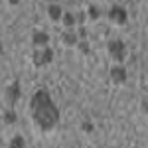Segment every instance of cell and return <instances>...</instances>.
Wrapping results in <instances>:
<instances>
[{
    "label": "cell",
    "mask_w": 148,
    "mask_h": 148,
    "mask_svg": "<svg viewBox=\"0 0 148 148\" xmlns=\"http://www.w3.org/2000/svg\"><path fill=\"white\" fill-rule=\"evenodd\" d=\"M30 111H32V119L38 128L42 130H51L59 121V111L53 105L49 93L40 89L34 93L32 101H30Z\"/></svg>",
    "instance_id": "1"
},
{
    "label": "cell",
    "mask_w": 148,
    "mask_h": 148,
    "mask_svg": "<svg viewBox=\"0 0 148 148\" xmlns=\"http://www.w3.org/2000/svg\"><path fill=\"white\" fill-rule=\"evenodd\" d=\"M109 56L113 59L114 63H123L126 57V46L125 42H121V40H113V42H109Z\"/></svg>",
    "instance_id": "2"
},
{
    "label": "cell",
    "mask_w": 148,
    "mask_h": 148,
    "mask_svg": "<svg viewBox=\"0 0 148 148\" xmlns=\"http://www.w3.org/2000/svg\"><path fill=\"white\" fill-rule=\"evenodd\" d=\"M51 59H53V49L51 47H36L34 56H32V61H34L36 67H42V65H47V63H51Z\"/></svg>",
    "instance_id": "3"
},
{
    "label": "cell",
    "mask_w": 148,
    "mask_h": 148,
    "mask_svg": "<svg viewBox=\"0 0 148 148\" xmlns=\"http://www.w3.org/2000/svg\"><path fill=\"white\" fill-rule=\"evenodd\" d=\"M109 20L114 24V26H125L126 20H128V14L123 6H113L109 10Z\"/></svg>",
    "instance_id": "4"
},
{
    "label": "cell",
    "mask_w": 148,
    "mask_h": 148,
    "mask_svg": "<svg viewBox=\"0 0 148 148\" xmlns=\"http://www.w3.org/2000/svg\"><path fill=\"white\" fill-rule=\"evenodd\" d=\"M109 77L113 79V83L121 85V83H125V81H126V69L123 67L121 63H116V65H113V67H111V73H109Z\"/></svg>",
    "instance_id": "5"
},
{
    "label": "cell",
    "mask_w": 148,
    "mask_h": 148,
    "mask_svg": "<svg viewBox=\"0 0 148 148\" xmlns=\"http://www.w3.org/2000/svg\"><path fill=\"white\" fill-rule=\"evenodd\" d=\"M18 99H20V83L14 81L10 87L6 89V103H8L10 107H14V105L18 103Z\"/></svg>",
    "instance_id": "6"
},
{
    "label": "cell",
    "mask_w": 148,
    "mask_h": 148,
    "mask_svg": "<svg viewBox=\"0 0 148 148\" xmlns=\"http://www.w3.org/2000/svg\"><path fill=\"white\" fill-rule=\"evenodd\" d=\"M61 42H63L65 46L73 47V46H77V42H79V36H77V32H75L73 28H65V32L61 34Z\"/></svg>",
    "instance_id": "7"
},
{
    "label": "cell",
    "mask_w": 148,
    "mask_h": 148,
    "mask_svg": "<svg viewBox=\"0 0 148 148\" xmlns=\"http://www.w3.org/2000/svg\"><path fill=\"white\" fill-rule=\"evenodd\" d=\"M32 44H34V47H46L47 44H49V36L46 34V32H34V36H32Z\"/></svg>",
    "instance_id": "8"
},
{
    "label": "cell",
    "mask_w": 148,
    "mask_h": 148,
    "mask_svg": "<svg viewBox=\"0 0 148 148\" xmlns=\"http://www.w3.org/2000/svg\"><path fill=\"white\" fill-rule=\"evenodd\" d=\"M61 8L57 6V4H49L47 6V16H49V20H53V22H57V20H61Z\"/></svg>",
    "instance_id": "9"
},
{
    "label": "cell",
    "mask_w": 148,
    "mask_h": 148,
    "mask_svg": "<svg viewBox=\"0 0 148 148\" xmlns=\"http://www.w3.org/2000/svg\"><path fill=\"white\" fill-rule=\"evenodd\" d=\"M61 22H63L65 28H73L75 22H77V18H75L73 14H61Z\"/></svg>",
    "instance_id": "10"
},
{
    "label": "cell",
    "mask_w": 148,
    "mask_h": 148,
    "mask_svg": "<svg viewBox=\"0 0 148 148\" xmlns=\"http://www.w3.org/2000/svg\"><path fill=\"white\" fill-rule=\"evenodd\" d=\"M8 148H26V142H24V138L20 134H16V136L10 140V146Z\"/></svg>",
    "instance_id": "11"
},
{
    "label": "cell",
    "mask_w": 148,
    "mask_h": 148,
    "mask_svg": "<svg viewBox=\"0 0 148 148\" xmlns=\"http://www.w3.org/2000/svg\"><path fill=\"white\" fill-rule=\"evenodd\" d=\"M4 121L6 123H16V113L14 111H8V113L4 114Z\"/></svg>",
    "instance_id": "12"
},
{
    "label": "cell",
    "mask_w": 148,
    "mask_h": 148,
    "mask_svg": "<svg viewBox=\"0 0 148 148\" xmlns=\"http://www.w3.org/2000/svg\"><path fill=\"white\" fill-rule=\"evenodd\" d=\"M89 18H91V20H97V18H99V10H97L95 6H89Z\"/></svg>",
    "instance_id": "13"
},
{
    "label": "cell",
    "mask_w": 148,
    "mask_h": 148,
    "mask_svg": "<svg viewBox=\"0 0 148 148\" xmlns=\"http://www.w3.org/2000/svg\"><path fill=\"white\" fill-rule=\"evenodd\" d=\"M79 49L83 51V53H87V51H89V44H87L85 40H81V42H79Z\"/></svg>",
    "instance_id": "14"
},
{
    "label": "cell",
    "mask_w": 148,
    "mask_h": 148,
    "mask_svg": "<svg viewBox=\"0 0 148 148\" xmlns=\"http://www.w3.org/2000/svg\"><path fill=\"white\" fill-rule=\"evenodd\" d=\"M83 128H85V130H93V125H91V123H85Z\"/></svg>",
    "instance_id": "15"
},
{
    "label": "cell",
    "mask_w": 148,
    "mask_h": 148,
    "mask_svg": "<svg viewBox=\"0 0 148 148\" xmlns=\"http://www.w3.org/2000/svg\"><path fill=\"white\" fill-rule=\"evenodd\" d=\"M10 2H12V4H16V2H18V0H10Z\"/></svg>",
    "instance_id": "16"
}]
</instances>
